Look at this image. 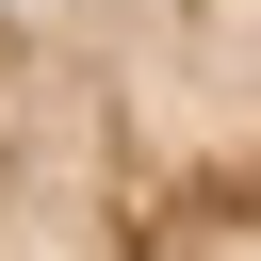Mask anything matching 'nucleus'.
Listing matches in <instances>:
<instances>
[{
    "mask_svg": "<svg viewBox=\"0 0 261 261\" xmlns=\"http://www.w3.org/2000/svg\"><path fill=\"white\" fill-rule=\"evenodd\" d=\"M0 261H261V0H0Z\"/></svg>",
    "mask_w": 261,
    "mask_h": 261,
    "instance_id": "1",
    "label": "nucleus"
}]
</instances>
